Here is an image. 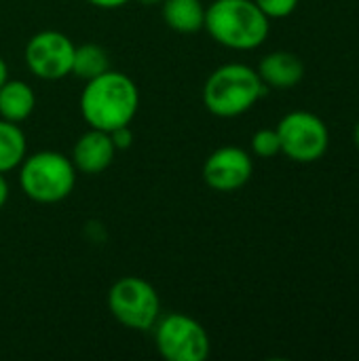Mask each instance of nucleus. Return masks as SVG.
Returning <instances> with one entry per match:
<instances>
[{
	"instance_id": "f257e3e1",
	"label": "nucleus",
	"mask_w": 359,
	"mask_h": 361,
	"mask_svg": "<svg viewBox=\"0 0 359 361\" xmlns=\"http://www.w3.org/2000/svg\"><path fill=\"white\" fill-rule=\"evenodd\" d=\"M78 108L89 127L110 133L133 123L140 110V89L129 74L110 68L85 82Z\"/></svg>"
},
{
	"instance_id": "f03ea898",
	"label": "nucleus",
	"mask_w": 359,
	"mask_h": 361,
	"mask_svg": "<svg viewBox=\"0 0 359 361\" xmlns=\"http://www.w3.org/2000/svg\"><path fill=\"white\" fill-rule=\"evenodd\" d=\"M203 30L224 49L254 51L269 38L271 19L254 0H214L205 6Z\"/></svg>"
},
{
	"instance_id": "7ed1b4c3",
	"label": "nucleus",
	"mask_w": 359,
	"mask_h": 361,
	"mask_svg": "<svg viewBox=\"0 0 359 361\" xmlns=\"http://www.w3.org/2000/svg\"><path fill=\"white\" fill-rule=\"evenodd\" d=\"M267 93V85L248 63L218 66L203 85V104L218 118H237L250 112Z\"/></svg>"
},
{
	"instance_id": "20e7f679",
	"label": "nucleus",
	"mask_w": 359,
	"mask_h": 361,
	"mask_svg": "<svg viewBox=\"0 0 359 361\" xmlns=\"http://www.w3.org/2000/svg\"><path fill=\"white\" fill-rule=\"evenodd\" d=\"M19 169V186L23 195L40 205L61 203L74 192L76 167L70 157L57 150H40L25 154Z\"/></svg>"
},
{
	"instance_id": "39448f33",
	"label": "nucleus",
	"mask_w": 359,
	"mask_h": 361,
	"mask_svg": "<svg viewBox=\"0 0 359 361\" xmlns=\"http://www.w3.org/2000/svg\"><path fill=\"white\" fill-rule=\"evenodd\" d=\"M110 315L127 330L148 332L161 317V298L154 286L142 277H121L108 292Z\"/></svg>"
},
{
	"instance_id": "423d86ee",
	"label": "nucleus",
	"mask_w": 359,
	"mask_h": 361,
	"mask_svg": "<svg viewBox=\"0 0 359 361\" xmlns=\"http://www.w3.org/2000/svg\"><path fill=\"white\" fill-rule=\"evenodd\" d=\"M159 355L167 361H205L212 353L207 330L190 315L167 313L152 326Z\"/></svg>"
},
{
	"instance_id": "0eeeda50",
	"label": "nucleus",
	"mask_w": 359,
	"mask_h": 361,
	"mask_svg": "<svg viewBox=\"0 0 359 361\" xmlns=\"http://www.w3.org/2000/svg\"><path fill=\"white\" fill-rule=\"evenodd\" d=\"M281 154L294 163H315L330 148L328 125L309 110H292L277 123Z\"/></svg>"
},
{
	"instance_id": "6e6552de",
	"label": "nucleus",
	"mask_w": 359,
	"mask_h": 361,
	"mask_svg": "<svg viewBox=\"0 0 359 361\" xmlns=\"http://www.w3.org/2000/svg\"><path fill=\"white\" fill-rule=\"evenodd\" d=\"M76 44L70 36L57 30L36 32L23 49L28 70L40 80H61L72 74Z\"/></svg>"
},
{
	"instance_id": "1a4fd4ad",
	"label": "nucleus",
	"mask_w": 359,
	"mask_h": 361,
	"mask_svg": "<svg viewBox=\"0 0 359 361\" xmlns=\"http://www.w3.org/2000/svg\"><path fill=\"white\" fill-rule=\"evenodd\" d=\"M252 173V154L239 146L216 148L203 163V182L216 192H235L243 188Z\"/></svg>"
},
{
	"instance_id": "9d476101",
	"label": "nucleus",
	"mask_w": 359,
	"mask_h": 361,
	"mask_svg": "<svg viewBox=\"0 0 359 361\" xmlns=\"http://www.w3.org/2000/svg\"><path fill=\"white\" fill-rule=\"evenodd\" d=\"M116 152L118 150L114 148L112 137H110L108 131L89 127L74 142V148H72V157L70 159H72V163H74V167H76L78 173L97 176V173H104L112 165Z\"/></svg>"
},
{
	"instance_id": "9b49d317",
	"label": "nucleus",
	"mask_w": 359,
	"mask_h": 361,
	"mask_svg": "<svg viewBox=\"0 0 359 361\" xmlns=\"http://www.w3.org/2000/svg\"><path fill=\"white\" fill-rule=\"evenodd\" d=\"M258 76L267 85V89H292L305 76V63L296 53L290 51H273L267 53L258 68Z\"/></svg>"
},
{
	"instance_id": "f8f14e48",
	"label": "nucleus",
	"mask_w": 359,
	"mask_h": 361,
	"mask_svg": "<svg viewBox=\"0 0 359 361\" xmlns=\"http://www.w3.org/2000/svg\"><path fill=\"white\" fill-rule=\"evenodd\" d=\"M36 110V93L30 82L8 78L0 87V118L21 125Z\"/></svg>"
},
{
	"instance_id": "ddd939ff",
	"label": "nucleus",
	"mask_w": 359,
	"mask_h": 361,
	"mask_svg": "<svg viewBox=\"0 0 359 361\" xmlns=\"http://www.w3.org/2000/svg\"><path fill=\"white\" fill-rule=\"evenodd\" d=\"M161 15L165 25L178 34L201 32L205 23V6L201 0H163Z\"/></svg>"
},
{
	"instance_id": "4468645a",
	"label": "nucleus",
	"mask_w": 359,
	"mask_h": 361,
	"mask_svg": "<svg viewBox=\"0 0 359 361\" xmlns=\"http://www.w3.org/2000/svg\"><path fill=\"white\" fill-rule=\"evenodd\" d=\"M28 154V140L17 123L0 118V173L15 171Z\"/></svg>"
},
{
	"instance_id": "2eb2a0df",
	"label": "nucleus",
	"mask_w": 359,
	"mask_h": 361,
	"mask_svg": "<svg viewBox=\"0 0 359 361\" xmlns=\"http://www.w3.org/2000/svg\"><path fill=\"white\" fill-rule=\"evenodd\" d=\"M110 70V59L104 47L95 42H85L74 49V59H72V74L80 80H91L99 74Z\"/></svg>"
},
{
	"instance_id": "dca6fc26",
	"label": "nucleus",
	"mask_w": 359,
	"mask_h": 361,
	"mask_svg": "<svg viewBox=\"0 0 359 361\" xmlns=\"http://www.w3.org/2000/svg\"><path fill=\"white\" fill-rule=\"evenodd\" d=\"M252 152L258 159H273L277 154H281V144H279V135L277 129H258L252 135Z\"/></svg>"
},
{
	"instance_id": "f3484780",
	"label": "nucleus",
	"mask_w": 359,
	"mask_h": 361,
	"mask_svg": "<svg viewBox=\"0 0 359 361\" xmlns=\"http://www.w3.org/2000/svg\"><path fill=\"white\" fill-rule=\"evenodd\" d=\"M254 2L269 19H286L298 8L300 0H254Z\"/></svg>"
},
{
	"instance_id": "a211bd4d",
	"label": "nucleus",
	"mask_w": 359,
	"mask_h": 361,
	"mask_svg": "<svg viewBox=\"0 0 359 361\" xmlns=\"http://www.w3.org/2000/svg\"><path fill=\"white\" fill-rule=\"evenodd\" d=\"M110 137H112V144H114V148H116V150H127V148L133 144V131H131V127H129V125H127V127H118V129L110 131Z\"/></svg>"
},
{
	"instance_id": "6ab92c4d",
	"label": "nucleus",
	"mask_w": 359,
	"mask_h": 361,
	"mask_svg": "<svg viewBox=\"0 0 359 361\" xmlns=\"http://www.w3.org/2000/svg\"><path fill=\"white\" fill-rule=\"evenodd\" d=\"M87 2L95 8H102V11H114V8L129 4L131 0H87Z\"/></svg>"
},
{
	"instance_id": "aec40b11",
	"label": "nucleus",
	"mask_w": 359,
	"mask_h": 361,
	"mask_svg": "<svg viewBox=\"0 0 359 361\" xmlns=\"http://www.w3.org/2000/svg\"><path fill=\"white\" fill-rule=\"evenodd\" d=\"M8 192H11V188H8V182H6L4 173H0V209L6 205V201H8Z\"/></svg>"
},
{
	"instance_id": "412c9836",
	"label": "nucleus",
	"mask_w": 359,
	"mask_h": 361,
	"mask_svg": "<svg viewBox=\"0 0 359 361\" xmlns=\"http://www.w3.org/2000/svg\"><path fill=\"white\" fill-rule=\"evenodd\" d=\"M6 80H8V66H6V61L0 57V87H2Z\"/></svg>"
},
{
	"instance_id": "4be33fe9",
	"label": "nucleus",
	"mask_w": 359,
	"mask_h": 361,
	"mask_svg": "<svg viewBox=\"0 0 359 361\" xmlns=\"http://www.w3.org/2000/svg\"><path fill=\"white\" fill-rule=\"evenodd\" d=\"M140 4L144 6H157V4H163V0H138Z\"/></svg>"
},
{
	"instance_id": "5701e85b",
	"label": "nucleus",
	"mask_w": 359,
	"mask_h": 361,
	"mask_svg": "<svg viewBox=\"0 0 359 361\" xmlns=\"http://www.w3.org/2000/svg\"><path fill=\"white\" fill-rule=\"evenodd\" d=\"M353 140H355V146H358L359 150V121L358 125H355V131H353Z\"/></svg>"
}]
</instances>
